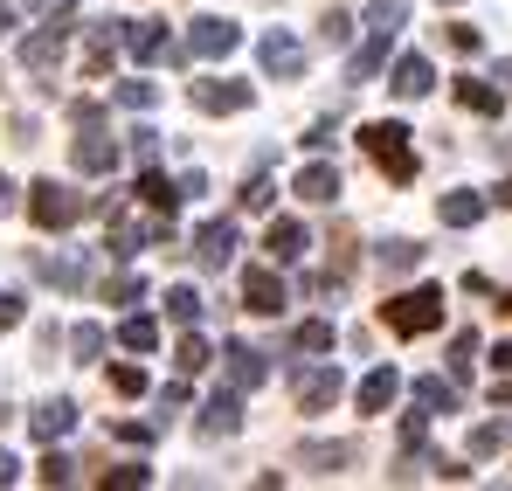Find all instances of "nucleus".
<instances>
[{"label":"nucleus","mask_w":512,"mask_h":491,"mask_svg":"<svg viewBox=\"0 0 512 491\" xmlns=\"http://www.w3.org/2000/svg\"><path fill=\"white\" fill-rule=\"evenodd\" d=\"M360 146H367V160L381 166L388 180H416V146H409V132H402L395 118H381V125H360Z\"/></svg>","instance_id":"obj_1"},{"label":"nucleus","mask_w":512,"mask_h":491,"mask_svg":"<svg viewBox=\"0 0 512 491\" xmlns=\"http://www.w3.org/2000/svg\"><path fill=\"white\" fill-rule=\"evenodd\" d=\"M381 319H388V332H402V339L436 332V326H443V291H436V284H416V291L388 298V305H381Z\"/></svg>","instance_id":"obj_2"},{"label":"nucleus","mask_w":512,"mask_h":491,"mask_svg":"<svg viewBox=\"0 0 512 491\" xmlns=\"http://www.w3.org/2000/svg\"><path fill=\"white\" fill-rule=\"evenodd\" d=\"M84 208H90V201L77 194V187H63V180H35V187H28V222L49 229V236H63Z\"/></svg>","instance_id":"obj_3"},{"label":"nucleus","mask_w":512,"mask_h":491,"mask_svg":"<svg viewBox=\"0 0 512 491\" xmlns=\"http://www.w3.org/2000/svg\"><path fill=\"white\" fill-rule=\"evenodd\" d=\"M256 63H263V77H305V42L291 28H270L256 42Z\"/></svg>","instance_id":"obj_4"},{"label":"nucleus","mask_w":512,"mask_h":491,"mask_svg":"<svg viewBox=\"0 0 512 491\" xmlns=\"http://www.w3.org/2000/svg\"><path fill=\"white\" fill-rule=\"evenodd\" d=\"M187 97H194L208 118H229V111H250L256 90H250V83H236V77H201L194 90H187Z\"/></svg>","instance_id":"obj_5"},{"label":"nucleus","mask_w":512,"mask_h":491,"mask_svg":"<svg viewBox=\"0 0 512 491\" xmlns=\"http://www.w3.org/2000/svg\"><path fill=\"white\" fill-rule=\"evenodd\" d=\"M243 305H250L256 319H277V312L291 305V291H284V277H277L270 263H256V270H243Z\"/></svg>","instance_id":"obj_6"},{"label":"nucleus","mask_w":512,"mask_h":491,"mask_svg":"<svg viewBox=\"0 0 512 491\" xmlns=\"http://www.w3.org/2000/svg\"><path fill=\"white\" fill-rule=\"evenodd\" d=\"M236 42H243V28L236 21H222V14H201L194 28H187V56H236Z\"/></svg>","instance_id":"obj_7"},{"label":"nucleus","mask_w":512,"mask_h":491,"mask_svg":"<svg viewBox=\"0 0 512 491\" xmlns=\"http://www.w3.org/2000/svg\"><path fill=\"white\" fill-rule=\"evenodd\" d=\"M63 42H70V14H49V28H35V35L21 42V63L42 77V70H56V63H63Z\"/></svg>","instance_id":"obj_8"},{"label":"nucleus","mask_w":512,"mask_h":491,"mask_svg":"<svg viewBox=\"0 0 512 491\" xmlns=\"http://www.w3.org/2000/svg\"><path fill=\"white\" fill-rule=\"evenodd\" d=\"M340 395H346L340 367H298V409H305V415H326Z\"/></svg>","instance_id":"obj_9"},{"label":"nucleus","mask_w":512,"mask_h":491,"mask_svg":"<svg viewBox=\"0 0 512 491\" xmlns=\"http://www.w3.org/2000/svg\"><path fill=\"white\" fill-rule=\"evenodd\" d=\"M291 194H298V201H312V208H326V201H340V166H333V160H312V166H298V180H291Z\"/></svg>","instance_id":"obj_10"},{"label":"nucleus","mask_w":512,"mask_h":491,"mask_svg":"<svg viewBox=\"0 0 512 491\" xmlns=\"http://www.w3.org/2000/svg\"><path fill=\"white\" fill-rule=\"evenodd\" d=\"M388 90L402 97V104H416L436 90V70H429V56H395V70H388Z\"/></svg>","instance_id":"obj_11"},{"label":"nucleus","mask_w":512,"mask_h":491,"mask_svg":"<svg viewBox=\"0 0 512 491\" xmlns=\"http://www.w3.org/2000/svg\"><path fill=\"white\" fill-rule=\"evenodd\" d=\"M70 160H77V173H111V166H118V139L97 132V125H84L77 146H70Z\"/></svg>","instance_id":"obj_12"},{"label":"nucleus","mask_w":512,"mask_h":491,"mask_svg":"<svg viewBox=\"0 0 512 491\" xmlns=\"http://www.w3.org/2000/svg\"><path fill=\"white\" fill-rule=\"evenodd\" d=\"M229 256H236V222H201L194 263H201V270H229Z\"/></svg>","instance_id":"obj_13"},{"label":"nucleus","mask_w":512,"mask_h":491,"mask_svg":"<svg viewBox=\"0 0 512 491\" xmlns=\"http://www.w3.org/2000/svg\"><path fill=\"white\" fill-rule=\"evenodd\" d=\"M28 429H35L42 443L70 436V429H77V402H70V395H49V402H35V415H28Z\"/></svg>","instance_id":"obj_14"},{"label":"nucleus","mask_w":512,"mask_h":491,"mask_svg":"<svg viewBox=\"0 0 512 491\" xmlns=\"http://www.w3.org/2000/svg\"><path fill=\"white\" fill-rule=\"evenodd\" d=\"M236 429H243V388H222L201 409V436H236Z\"/></svg>","instance_id":"obj_15"},{"label":"nucleus","mask_w":512,"mask_h":491,"mask_svg":"<svg viewBox=\"0 0 512 491\" xmlns=\"http://www.w3.org/2000/svg\"><path fill=\"white\" fill-rule=\"evenodd\" d=\"M263 249H270V263H298V256L312 249V236H305V222H291V215H284V222H270V229H263Z\"/></svg>","instance_id":"obj_16"},{"label":"nucleus","mask_w":512,"mask_h":491,"mask_svg":"<svg viewBox=\"0 0 512 491\" xmlns=\"http://www.w3.org/2000/svg\"><path fill=\"white\" fill-rule=\"evenodd\" d=\"M125 49H132V63H160V56H173V42H167L160 21H125Z\"/></svg>","instance_id":"obj_17"},{"label":"nucleus","mask_w":512,"mask_h":491,"mask_svg":"<svg viewBox=\"0 0 512 491\" xmlns=\"http://www.w3.org/2000/svg\"><path fill=\"white\" fill-rule=\"evenodd\" d=\"M270 381V353H256V346H229V388H263Z\"/></svg>","instance_id":"obj_18"},{"label":"nucleus","mask_w":512,"mask_h":491,"mask_svg":"<svg viewBox=\"0 0 512 491\" xmlns=\"http://www.w3.org/2000/svg\"><path fill=\"white\" fill-rule=\"evenodd\" d=\"M485 194H471V187H457V194H443L436 201V215H443V229H471V222H485Z\"/></svg>","instance_id":"obj_19"},{"label":"nucleus","mask_w":512,"mask_h":491,"mask_svg":"<svg viewBox=\"0 0 512 491\" xmlns=\"http://www.w3.org/2000/svg\"><path fill=\"white\" fill-rule=\"evenodd\" d=\"M457 104H464V111H478V118H499V104H506V83L457 77Z\"/></svg>","instance_id":"obj_20"},{"label":"nucleus","mask_w":512,"mask_h":491,"mask_svg":"<svg viewBox=\"0 0 512 491\" xmlns=\"http://www.w3.org/2000/svg\"><path fill=\"white\" fill-rule=\"evenodd\" d=\"M395 395H402V374H395V367H374V374L360 381V415H381Z\"/></svg>","instance_id":"obj_21"},{"label":"nucleus","mask_w":512,"mask_h":491,"mask_svg":"<svg viewBox=\"0 0 512 491\" xmlns=\"http://www.w3.org/2000/svg\"><path fill=\"white\" fill-rule=\"evenodd\" d=\"M388 42H395V35H374V28H367V42L353 49V63H346V77H353V83H367L374 70H381V63H388Z\"/></svg>","instance_id":"obj_22"},{"label":"nucleus","mask_w":512,"mask_h":491,"mask_svg":"<svg viewBox=\"0 0 512 491\" xmlns=\"http://www.w3.org/2000/svg\"><path fill=\"white\" fill-rule=\"evenodd\" d=\"M416 409H423V415H450V409H457V381L423 374V381H416Z\"/></svg>","instance_id":"obj_23"},{"label":"nucleus","mask_w":512,"mask_h":491,"mask_svg":"<svg viewBox=\"0 0 512 491\" xmlns=\"http://www.w3.org/2000/svg\"><path fill=\"white\" fill-rule=\"evenodd\" d=\"M139 201H146L153 215H173V201H187V194H180V180H167V173H146V180H139Z\"/></svg>","instance_id":"obj_24"},{"label":"nucleus","mask_w":512,"mask_h":491,"mask_svg":"<svg viewBox=\"0 0 512 491\" xmlns=\"http://www.w3.org/2000/svg\"><path fill=\"white\" fill-rule=\"evenodd\" d=\"M35 270H42L56 291H77V284H84V256H42Z\"/></svg>","instance_id":"obj_25"},{"label":"nucleus","mask_w":512,"mask_h":491,"mask_svg":"<svg viewBox=\"0 0 512 491\" xmlns=\"http://www.w3.org/2000/svg\"><path fill=\"white\" fill-rule=\"evenodd\" d=\"M111 97H118L125 111H153V104H160V83H146V77H125L118 90H111Z\"/></svg>","instance_id":"obj_26"},{"label":"nucleus","mask_w":512,"mask_h":491,"mask_svg":"<svg viewBox=\"0 0 512 491\" xmlns=\"http://www.w3.org/2000/svg\"><path fill=\"white\" fill-rule=\"evenodd\" d=\"M167 319L173 326H194V319H201V291H194V284H173L167 291Z\"/></svg>","instance_id":"obj_27"},{"label":"nucleus","mask_w":512,"mask_h":491,"mask_svg":"<svg viewBox=\"0 0 512 491\" xmlns=\"http://www.w3.org/2000/svg\"><path fill=\"white\" fill-rule=\"evenodd\" d=\"M374 263L402 277V270H416V263H423V249H416V243H402V236H395V243H381V249H374Z\"/></svg>","instance_id":"obj_28"},{"label":"nucleus","mask_w":512,"mask_h":491,"mask_svg":"<svg viewBox=\"0 0 512 491\" xmlns=\"http://www.w3.org/2000/svg\"><path fill=\"white\" fill-rule=\"evenodd\" d=\"M118 339H125L132 353H153V346H160V319H146V312H139V319H125V326H118Z\"/></svg>","instance_id":"obj_29"},{"label":"nucleus","mask_w":512,"mask_h":491,"mask_svg":"<svg viewBox=\"0 0 512 491\" xmlns=\"http://www.w3.org/2000/svg\"><path fill=\"white\" fill-rule=\"evenodd\" d=\"M305 464L312 471H340V464H353V443H305Z\"/></svg>","instance_id":"obj_30"},{"label":"nucleus","mask_w":512,"mask_h":491,"mask_svg":"<svg viewBox=\"0 0 512 491\" xmlns=\"http://www.w3.org/2000/svg\"><path fill=\"white\" fill-rule=\"evenodd\" d=\"M173 367H180V374H201V367H208V339H201V332H187V339L173 346Z\"/></svg>","instance_id":"obj_31"},{"label":"nucleus","mask_w":512,"mask_h":491,"mask_svg":"<svg viewBox=\"0 0 512 491\" xmlns=\"http://www.w3.org/2000/svg\"><path fill=\"white\" fill-rule=\"evenodd\" d=\"M506 450V422H478L471 429V457H499Z\"/></svg>","instance_id":"obj_32"},{"label":"nucleus","mask_w":512,"mask_h":491,"mask_svg":"<svg viewBox=\"0 0 512 491\" xmlns=\"http://www.w3.org/2000/svg\"><path fill=\"white\" fill-rule=\"evenodd\" d=\"M298 353H333V326L326 319H305L298 326Z\"/></svg>","instance_id":"obj_33"},{"label":"nucleus","mask_w":512,"mask_h":491,"mask_svg":"<svg viewBox=\"0 0 512 491\" xmlns=\"http://www.w3.org/2000/svg\"><path fill=\"white\" fill-rule=\"evenodd\" d=\"M471 360H478V332H457V339H450V374L464 381V374H471Z\"/></svg>","instance_id":"obj_34"},{"label":"nucleus","mask_w":512,"mask_h":491,"mask_svg":"<svg viewBox=\"0 0 512 491\" xmlns=\"http://www.w3.org/2000/svg\"><path fill=\"white\" fill-rule=\"evenodd\" d=\"M270 201H277V187H270L263 173H250V180H243V208H250V215H263Z\"/></svg>","instance_id":"obj_35"},{"label":"nucleus","mask_w":512,"mask_h":491,"mask_svg":"<svg viewBox=\"0 0 512 491\" xmlns=\"http://www.w3.org/2000/svg\"><path fill=\"white\" fill-rule=\"evenodd\" d=\"M104 298H118V305H139V298H146V277H132V270H125V277H111V284H104Z\"/></svg>","instance_id":"obj_36"},{"label":"nucleus","mask_w":512,"mask_h":491,"mask_svg":"<svg viewBox=\"0 0 512 491\" xmlns=\"http://www.w3.org/2000/svg\"><path fill=\"white\" fill-rule=\"evenodd\" d=\"M111 388H118V395H146V367L118 360V367H111Z\"/></svg>","instance_id":"obj_37"},{"label":"nucleus","mask_w":512,"mask_h":491,"mask_svg":"<svg viewBox=\"0 0 512 491\" xmlns=\"http://www.w3.org/2000/svg\"><path fill=\"white\" fill-rule=\"evenodd\" d=\"M70 353H77V360H97V353H104V326H77L70 332Z\"/></svg>","instance_id":"obj_38"},{"label":"nucleus","mask_w":512,"mask_h":491,"mask_svg":"<svg viewBox=\"0 0 512 491\" xmlns=\"http://www.w3.org/2000/svg\"><path fill=\"white\" fill-rule=\"evenodd\" d=\"M132 160H160V132H153V125H132Z\"/></svg>","instance_id":"obj_39"},{"label":"nucleus","mask_w":512,"mask_h":491,"mask_svg":"<svg viewBox=\"0 0 512 491\" xmlns=\"http://www.w3.org/2000/svg\"><path fill=\"white\" fill-rule=\"evenodd\" d=\"M450 49H457V56H478V49H485V35H478V28H464V21H450Z\"/></svg>","instance_id":"obj_40"},{"label":"nucleus","mask_w":512,"mask_h":491,"mask_svg":"<svg viewBox=\"0 0 512 491\" xmlns=\"http://www.w3.org/2000/svg\"><path fill=\"white\" fill-rule=\"evenodd\" d=\"M42 485H70V457L49 443V457H42Z\"/></svg>","instance_id":"obj_41"},{"label":"nucleus","mask_w":512,"mask_h":491,"mask_svg":"<svg viewBox=\"0 0 512 491\" xmlns=\"http://www.w3.org/2000/svg\"><path fill=\"white\" fill-rule=\"evenodd\" d=\"M367 28H374V35H395V28H402V0H388V7H374V14H367Z\"/></svg>","instance_id":"obj_42"},{"label":"nucleus","mask_w":512,"mask_h":491,"mask_svg":"<svg viewBox=\"0 0 512 491\" xmlns=\"http://www.w3.org/2000/svg\"><path fill=\"white\" fill-rule=\"evenodd\" d=\"M319 35L340 49V42H353V21H346V14H326V21H319Z\"/></svg>","instance_id":"obj_43"},{"label":"nucleus","mask_w":512,"mask_h":491,"mask_svg":"<svg viewBox=\"0 0 512 491\" xmlns=\"http://www.w3.org/2000/svg\"><path fill=\"white\" fill-rule=\"evenodd\" d=\"M104 485H153V471H146V464H118Z\"/></svg>","instance_id":"obj_44"},{"label":"nucleus","mask_w":512,"mask_h":491,"mask_svg":"<svg viewBox=\"0 0 512 491\" xmlns=\"http://www.w3.org/2000/svg\"><path fill=\"white\" fill-rule=\"evenodd\" d=\"M21 326V298H14V291H0V332H14Z\"/></svg>","instance_id":"obj_45"},{"label":"nucleus","mask_w":512,"mask_h":491,"mask_svg":"<svg viewBox=\"0 0 512 491\" xmlns=\"http://www.w3.org/2000/svg\"><path fill=\"white\" fill-rule=\"evenodd\" d=\"M423 436H429V422H423V415H409V422H402V443H409V450H423Z\"/></svg>","instance_id":"obj_46"},{"label":"nucleus","mask_w":512,"mask_h":491,"mask_svg":"<svg viewBox=\"0 0 512 491\" xmlns=\"http://www.w3.org/2000/svg\"><path fill=\"white\" fill-rule=\"evenodd\" d=\"M14 208H21V187H14V180L0 173V215H14Z\"/></svg>","instance_id":"obj_47"},{"label":"nucleus","mask_w":512,"mask_h":491,"mask_svg":"<svg viewBox=\"0 0 512 491\" xmlns=\"http://www.w3.org/2000/svg\"><path fill=\"white\" fill-rule=\"evenodd\" d=\"M14 478H21V464H14V457L0 450V485H14Z\"/></svg>","instance_id":"obj_48"},{"label":"nucleus","mask_w":512,"mask_h":491,"mask_svg":"<svg viewBox=\"0 0 512 491\" xmlns=\"http://www.w3.org/2000/svg\"><path fill=\"white\" fill-rule=\"evenodd\" d=\"M492 367H499V374H512V346H499V353H492Z\"/></svg>","instance_id":"obj_49"},{"label":"nucleus","mask_w":512,"mask_h":491,"mask_svg":"<svg viewBox=\"0 0 512 491\" xmlns=\"http://www.w3.org/2000/svg\"><path fill=\"white\" fill-rule=\"evenodd\" d=\"M492 402H499V409H512V381H506V388H492Z\"/></svg>","instance_id":"obj_50"},{"label":"nucleus","mask_w":512,"mask_h":491,"mask_svg":"<svg viewBox=\"0 0 512 491\" xmlns=\"http://www.w3.org/2000/svg\"><path fill=\"white\" fill-rule=\"evenodd\" d=\"M499 83H506V90H512V56H506V63H499Z\"/></svg>","instance_id":"obj_51"},{"label":"nucleus","mask_w":512,"mask_h":491,"mask_svg":"<svg viewBox=\"0 0 512 491\" xmlns=\"http://www.w3.org/2000/svg\"><path fill=\"white\" fill-rule=\"evenodd\" d=\"M7 28H14V7H0V35H7Z\"/></svg>","instance_id":"obj_52"},{"label":"nucleus","mask_w":512,"mask_h":491,"mask_svg":"<svg viewBox=\"0 0 512 491\" xmlns=\"http://www.w3.org/2000/svg\"><path fill=\"white\" fill-rule=\"evenodd\" d=\"M0 422H7V402H0Z\"/></svg>","instance_id":"obj_53"},{"label":"nucleus","mask_w":512,"mask_h":491,"mask_svg":"<svg viewBox=\"0 0 512 491\" xmlns=\"http://www.w3.org/2000/svg\"><path fill=\"white\" fill-rule=\"evenodd\" d=\"M506 312H512V305H506Z\"/></svg>","instance_id":"obj_54"}]
</instances>
